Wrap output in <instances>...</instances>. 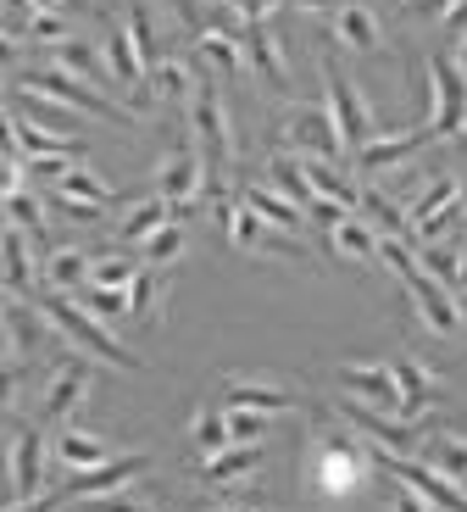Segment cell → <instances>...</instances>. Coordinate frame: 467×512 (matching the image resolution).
<instances>
[{
	"label": "cell",
	"instance_id": "obj_1",
	"mask_svg": "<svg viewBox=\"0 0 467 512\" xmlns=\"http://www.w3.org/2000/svg\"><path fill=\"white\" fill-rule=\"evenodd\" d=\"M367 462H379V451L367 446L362 435H345V429H323L306 440V490L312 496H351L367 479Z\"/></svg>",
	"mask_w": 467,
	"mask_h": 512
},
{
	"label": "cell",
	"instance_id": "obj_2",
	"mask_svg": "<svg viewBox=\"0 0 467 512\" xmlns=\"http://www.w3.org/2000/svg\"><path fill=\"white\" fill-rule=\"evenodd\" d=\"M34 307L51 318V329L56 334H67L84 357H101V362H117V368H139L134 362V351L117 340V334H106V318H95V312L78 301V295H67V290H45L39 284V295H34Z\"/></svg>",
	"mask_w": 467,
	"mask_h": 512
},
{
	"label": "cell",
	"instance_id": "obj_3",
	"mask_svg": "<svg viewBox=\"0 0 467 512\" xmlns=\"http://www.w3.org/2000/svg\"><path fill=\"white\" fill-rule=\"evenodd\" d=\"M17 90L23 95H51V101L73 106V112L95 117V123L134 128V112H128V106L106 101V90H89L84 78H73L67 67H23V73H17Z\"/></svg>",
	"mask_w": 467,
	"mask_h": 512
},
{
	"label": "cell",
	"instance_id": "obj_4",
	"mask_svg": "<svg viewBox=\"0 0 467 512\" xmlns=\"http://www.w3.org/2000/svg\"><path fill=\"white\" fill-rule=\"evenodd\" d=\"M323 106H329L334 128H340L345 151H362L367 140H379V123H373V112H367L362 90H356L351 78H345V67L334 62V56H323Z\"/></svg>",
	"mask_w": 467,
	"mask_h": 512
},
{
	"label": "cell",
	"instance_id": "obj_5",
	"mask_svg": "<svg viewBox=\"0 0 467 512\" xmlns=\"http://www.w3.org/2000/svg\"><path fill=\"white\" fill-rule=\"evenodd\" d=\"M429 140H456L467 134V73L456 56H429Z\"/></svg>",
	"mask_w": 467,
	"mask_h": 512
},
{
	"label": "cell",
	"instance_id": "obj_6",
	"mask_svg": "<svg viewBox=\"0 0 467 512\" xmlns=\"http://www.w3.org/2000/svg\"><path fill=\"white\" fill-rule=\"evenodd\" d=\"M334 418L345 423V429H356V435L367 440L373 451H417L423 446V423H401V418H390V412H373V407H362V401H334Z\"/></svg>",
	"mask_w": 467,
	"mask_h": 512
},
{
	"label": "cell",
	"instance_id": "obj_7",
	"mask_svg": "<svg viewBox=\"0 0 467 512\" xmlns=\"http://www.w3.org/2000/svg\"><path fill=\"white\" fill-rule=\"evenodd\" d=\"M156 195H167V201L178 206V218L195 206V195H206V156H201V145H195V134L167 145L162 167H156Z\"/></svg>",
	"mask_w": 467,
	"mask_h": 512
},
{
	"label": "cell",
	"instance_id": "obj_8",
	"mask_svg": "<svg viewBox=\"0 0 467 512\" xmlns=\"http://www.w3.org/2000/svg\"><path fill=\"white\" fill-rule=\"evenodd\" d=\"M379 468L390 479H401V485H412L423 501H434V512H467V490L456 485V479H445L440 468H429L423 457H412V451H379Z\"/></svg>",
	"mask_w": 467,
	"mask_h": 512
},
{
	"label": "cell",
	"instance_id": "obj_9",
	"mask_svg": "<svg viewBox=\"0 0 467 512\" xmlns=\"http://www.w3.org/2000/svg\"><path fill=\"white\" fill-rule=\"evenodd\" d=\"M284 145L295 156H317V162H334V167L351 156L340 140V128H334V117H329V106H295L284 117Z\"/></svg>",
	"mask_w": 467,
	"mask_h": 512
},
{
	"label": "cell",
	"instance_id": "obj_10",
	"mask_svg": "<svg viewBox=\"0 0 467 512\" xmlns=\"http://www.w3.org/2000/svg\"><path fill=\"white\" fill-rule=\"evenodd\" d=\"M340 390L351 401H362V407H373V412H390V418H401L406 412V396H401V384H395V368L390 362H345L340 373ZM406 423V418H401Z\"/></svg>",
	"mask_w": 467,
	"mask_h": 512
},
{
	"label": "cell",
	"instance_id": "obj_11",
	"mask_svg": "<svg viewBox=\"0 0 467 512\" xmlns=\"http://www.w3.org/2000/svg\"><path fill=\"white\" fill-rule=\"evenodd\" d=\"M145 468H151V457H145V451H128V457H112V462H101V468L73 474L62 490L73 501H84V496H117V490H128L139 474H145Z\"/></svg>",
	"mask_w": 467,
	"mask_h": 512
},
{
	"label": "cell",
	"instance_id": "obj_12",
	"mask_svg": "<svg viewBox=\"0 0 467 512\" xmlns=\"http://www.w3.org/2000/svg\"><path fill=\"white\" fill-rule=\"evenodd\" d=\"M51 334L56 329H51V318H45V312L28 307V301H12V307H6V368H28Z\"/></svg>",
	"mask_w": 467,
	"mask_h": 512
},
{
	"label": "cell",
	"instance_id": "obj_13",
	"mask_svg": "<svg viewBox=\"0 0 467 512\" xmlns=\"http://www.w3.org/2000/svg\"><path fill=\"white\" fill-rule=\"evenodd\" d=\"M45 479V435L34 423H12V496L6 501H34Z\"/></svg>",
	"mask_w": 467,
	"mask_h": 512
},
{
	"label": "cell",
	"instance_id": "obj_14",
	"mask_svg": "<svg viewBox=\"0 0 467 512\" xmlns=\"http://www.w3.org/2000/svg\"><path fill=\"white\" fill-rule=\"evenodd\" d=\"M89 390H95L89 362H56L51 379H45V390H39V412H45V418H67Z\"/></svg>",
	"mask_w": 467,
	"mask_h": 512
},
{
	"label": "cell",
	"instance_id": "obj_15",
	"mask_svg": "<svg viewBox=\"0 0 467 512\" xmlns=\"http://www.w3.org/2000/svg\"><path fill=\"white\" fill-rule=\"evenodd\" d=\"M329 34L345 51H384V28H379V17H373V6H362V0H340V6H334Z\"/></svg>",
	"mask_w": 467,
	"mask_h": 512
},
{
	"label": "cell",
	"instance_id": "obj_16",
	"mask_svg": "<svg viewBox=\"0 0 467 512\" xmlns=\"http://www.w3.org/2000/svg\"><path fill=\"white\" fill-rule=\"evenodd\" d=\"M395 384H401V396H406V423H429L434 401H440V373H429L417 357H395Z\"/></svg>",
	"mask_w": 467,
	"mask_h": 512
},
{
	"label": "cell",
	"instance_id": "obj_17",
	"mask_svg": "<svg viewBox=\"0 0 467 512\" xmlns=\"http://www.w3.org/2000/svg\"><path fill=\"white\" fill-rule=\"evenodd\" d=\"M290 384L278 379H251V373H234V379H223V407H251V412H284L290 407Z\"/></svg>",
	"mask_w": 467,
	"mask_h": 512
},
{
	"label": "cell",
	"instance_id": "obj_18",
	"mask_svg": "<svg viewBox=\"0 0 467 512\" xmlns=\"http://www.w3.org/2000/svg\"><path fill=\"white\" fill-rule=\"evenodd\" d=\"M178 218V206L167 201V195H145V201H128L123 218H117V240L123 245H145L156 229H167V223Z\"/></svg>",
	"mask_w": 467,
	"mask_h": 512
},
{
	"label": "cell",
	"instance_id": "obj_19",
	"mask_svg": "<svg viewBox=\"0 0 467 512\" xmlns=\"http://www.w3.org/2000/svg\"><path fill=\"white\" fill-rule=\"evenodd\" d=\"M245 62L256 67V73L267 78V84H278V90L290 95V67H284V45H278V34L267 23H245Z\"/></svg>",
	"mask_w": 467,
	"mask_h": 512
},
{
	"label": "cell",
	"instance_id": "obj_20",
	"mask_svg": "<svg viewBox=\"0 0 467 512\" xmlns=\"http://www.w3.org/2000/svg\"><path fill=\"white\" fill-rule=\"evenodd\" d=\"M240 62H245V34H234V28L195 34V67H206V73H240Z\"/></svg>",
	"mask_w": 467,
	"mask_h": 512
},
{
	"label": "cell",
	"instance_id": "obj_21",
	"mask_svg": "<svg viewBox=\"0 0 467 512\" xmlns=\"http://www.w3.org/2000/svg\"><path fill=\"white\" fill-rule=\"evenodd\" d=\"M412 457H423L429 468H440L445 479L467 485V435H451V429H429V435H423V446H417Z\"/></svg>",
	"mask_w": 467,
	"mask_h": 512
},
{
	"label": "cell",
	"instance_id": "obj_22",
	"mask_svg": "<svg viewBox=\"0 0 467 512\" xmlns=\"http://www.w3.org/2000/svg\"><path fill=\"white\" fill-rule=\"evenodd\" d=\"M417 145H429V128H412V134H379V140H367L362 151L351 156V162L362 167V173H384V167L406 162Z\"/></svg>",
	"mask_w": 467,
	"mask_h": 512
},
{
	"label": "cell",
	"instance_id": "obj_23",
	"mask_svg": "<svg viewBox=\"0 0 467 512\" xmlns=\"http://www.w3.org/2000/svg\"><path fill=\"white\" fill-rule=\"evenodd\" d=\"M240 201L251 206V212H262V218L273 223V229H290V234H295V229L306 223V206L295 201V195H284L278 184H273V190H267V184H245Z\"/></svg>",
	"mask_w": 467,
	"mask_h": 512
},
{
	"label": "cell",
	"instance_id": "obj_24",
	"mask_svg": "<svg viewBox=\"0 0 467 512\" xmlns=\"http://www.w3.org/2000/svg\"><path fill=\"white\" fill-rule=\"evenodd\" d=\"M39 268H45V262H34V251H28V234L12 229V234H6V290H12V301L39 295Z\"/></svg>",
	"mask_w": 467,
	"mask_h": 512
},
{
	"label": "cell",
	"instance_id": "obj_25",
	"mask_svg": "<svg viewBox=\"0 0 467 512\" xmlns=\"http://www.w3.org/2000/svg\"><path fill=\"white\" fill-rule=\"evenodd\" d=\"M356 212H362V218L373 223L379 234H395V240H417L412 212H401V206H395L390 195L379 190V184H362V201H356Z\"/></svg>",
	"mask_w": 467,
	"mask_h": 512
},
{
	"label": "cell",
	"instance_id": "obj_26",
	"mask_svg": "<svg viewBox=\"0 0 467 512\" xmlns=\"http://www.w3.org/2000/svg\"><path fill=\"white\" fill-rule=\"evenodd\" d=\"M51 457H62L73 474H84V468H101V462H112V446H106L101 435H89V429H62V435L51 440Z\"/></svg>",
	"mask_w": 467,
	"mask_h": 512
},
{
	"label": "cell",
	"instance_id": "obj_27",
	"mask_svg": "<svg viewBox=\"0 0 467 512\" xmlns=\"http://www.w3.org/2000/svg\"><path fill=\"white\" fill-rule=\"evenodd\" d=\"M201 474L212 479V485H245L251 474H262V446H228V451H217V457L201 462Z\"/></svg>",
	"mask_w": 467,
	"mask_h": 512
},
{
	"label": "cell",
	"instance_id": "obj_28",
	"mask_svg": "<svg viewBox=\"0 0 467 512\" xmlns=\"http://www.w3.org/2000/svg\"><path fill=\"white\" fill-rule=\"evenodd\" d=\"M89 262H95L89 251H45L39 284H45V290H67V295H78V290L89 284Z\"/></svg>",
	"mask_w": 467,
	"mask_h": 512
},
{
	"label": "cell",
	"instance_id": "obj_29",
	"mask_svg": "<svg viewBox=\"0 0 467 512\" xmlns=\"http://www.w3.org/2000/svg\"><path fill=\"white\" fill-rule=\"evenodd\" d=\"M379 240H384V234L373 229V223H367L362 212H351V218H345L340 229H329L334 256H356V262H373V256H379Z\"/></svg>",
	"mask_w": 467,
	"mask_h": 512
},
{
	"label": "cell",
	"instance_id": "obj_30",
	"mask_svg": "<svg viewBox=\"0 0 467 512\" xmlns=\"http://www.w3.org/2000/svg\"><path fill=\"white\" fill-rule=\"evenodd\" d=\"M51 56H56V62H62L73 78H84V84H95V90L112 95V84H106V67H101L106 51H95V45H84V39H62Z\"/></svg>",
	"mask_w": 467,
	"mask_h": 512
},
{
	"label": "cell",
	"instance_id": "obj_31",
	"mask_svg": "<svg viewBox=\"0 0 467 512\" xmlns=\"http://www.w3.org/2000/svg\"><path fill=\"white\" fill-rule=\"evenodd\" d=\"M162 295H167V268H139V279L128 284V307L139 323H162Z\"/></svg>",
	"mask_w": 467,
	"mask_h": 512
},
{
	"label": "cell",
	"instance_id": "obj_32",
	"mask_svg": "<svg viewBox=\"0 0 467 512\" xmlns=\"http://www.w3.org/2000/svg\"><path fill=\"white\" fill-rule=\"evenodd\" d=\"M190 446H195V457H217V451H228V407H212L206 401L201 412H195V423H190Z\"/></svg>",
	"mask_w": 467,
	"mask_h": 512
},
{
	"label": "cell",
	"instance_id": "obj_33",
	"mask_svg": "<svg viewBox=\"0 0 467 512\" xmlns=\"http://www.w3.org/2000/svg\"><path fill=\"white\" fill-rule=\"evenodd\" d=\"M151 84H156V95H162V101H195L201 73H195L184 56H162V62H156V73H151Z\"/></svg>",
	"mask_w": 467,
	"mask_h": 512
},
{
	"label": "cell",
	"instance_id": "obj_34",
	"mask_svg": "<svg viewBox=\"0 0 467 512\" xmlns=\"http://www.w3.org/2000/svg\"><path fill=\"white\" fill-rule=\"evenodd\" d=\"M51 190H56V195H67V201H89V206H101V212L117 201V190L101 179V173H89V167H73V173H67L62 184H51Z\"/></svg>",
	"mask_w": 467,
	"mask_h": 512
},
{
	"label": "cell",
	"instance_id": "obj_35",
	"mask_svg": "<svg viewBox=\"0 0 467 512\" xmlns=\"http://www.w3.org/2000/svg\"><path fill=\"white\" fill-rule=\"evenodd\" d=\"M451 201H462V179H445V173H434L429 190H417V201H412V229H423L429 218H440Z\"/></svg>",
	"mask_w": 467,
	"mask_h": 512
},
{
	"label": "cell",
	"instance_id": "obj_36",
	"mask_svg": "<svg viewBox=\"0 0 467 512\" xmlns=\"http://www.w3.org/2000/svg\"><path fill=\"white\" fill-rule=\"evenodd\" d=\"M417 262H423V268H429L445 290H456V273H462V245H456V240H429V245H417Z\"/></svg>",
	"mask_w": 467,
	"mask_h": 512
},
{
	"label": "cell",
	"instance_id": "obj_37",
	"mask_svg": "<svg viewBox=\"0 0 467 512\" xmlns=\"http://www.w3.org/2000/svg\"><path fill=\"white\" fill-rule=\"evenodd\" d=\"M178 256H184V223H178V218L139 245V262H145V268H173Z\"/></svg>",
	"mask_w": 467,
	"mask_h": 512
},
{
	"label": "cell",
	"instance_id": "obj_38",
	"mask_svg": "<svg viewBox=\"0 0 467 512\" xmlns=\"http://www.w3.org/2000/svg\"><path fill=\"white\" fill-rule=\"evenodd\" d=\"M251 251L256 256H278V262H295V268H306V262H312V251H306L290 229H273V223H262V234H256Z\"/></svg>",
	"mask_w": 467,
	"mask_h": 512
},
{
	"label": "cell",
	"instance_id": "obj_39",
	"mask_svg": "<svg viewBox=\"0 0 467 512\" xmlns=\"http://www.w3.org/2000/svg\"><path fill=\"white\" fill-rule=\"evenodd\" d=\"M273 429V412H251V407H228V446H262Z\"/></svg>",
	"mask_w": 467,
	"mask_h": 512
},
{
	"label": "cell",
	"instance_id": "obj_40",
	"mask_svg": "<svg viewBox=\"0 0 467 512\" xmlns=\"http://www.w3.org/2000/svg\"><path fill=\"white\" fill-rule=\"evenodd\" d=\"M78 301H84L95 318H106V323H123V318H134V307H128V290H106V284H84L78 290Z\"/></svg>",
	"mask_w": 467,
	"mask_h": 512
},
{
	"label": "cell",
	"instance_id": "obj_41",
	"mask_svg": "<svg viewBox=\"0 0 467 512\" xmlns=\"http://www.w3.org/2000/svg\"><path fill=\"white\" fill-rule=\"evenodd\" d=\"M145 262H128V256H95L89 262V284H106V290H128L139 279Z\"/></svg>",
	"mask_w": 467,
	"mask_h": 512
},
{
	"label": "cell",
	"instance_id": "obj_42",
	"mask_svg": "<svg viewBox=\"0 0 467 512\" xmlns=\"http://www.w3.org/2000/svg\"><path fill=\"white\" fill-rule=\"evenodd\" d=\"M6 218H12V229H23L28 240H34V234L45 229V218H39V201H34V190H12V195H6Z\"/></svg>",
	"mask_w": 467,
	"mask_h": 512
},
{
	"label": "cell",
	"instance_id": "obj_43",
	"mask_svg": "<svg viewBox=\"0 0 467 512\" xmlns=\"http://www.w3.org/2000/svg\"><path fill=\"white\" fill-rule=\"evenodd\" d=\"M78 507H84V512H151V507H145V501L123 496V490H117V496H84V501H78Z\"/></svg>",
	"mask_w": 467,
	"mask_h": 512
},
{
	"label": "cell",
	"instance_id": "obj_44",
	"mask_svg": "<svg viewBox=\"0 0 467 512\" xmlns=\"http://www.w3.org/2000/svg\"><path fill=\"white\" fill-rule=\"evenodd\" d=\"M390 512H434V501H423L412 485H401V479H390Z\"/></svg>",
	"mask_w": 467,
	"mask_h": 512
},
{
	"label": "cell",
	"instance_id": "obj_45",
	"mask_svg": "<svg viewBox=\"0 0 467 512\" xmlns=\"http://www.w3.org/2000/svg\"><path fill=\"white\" fill-rule=\"evenodd\" d=\"M228 6H234L245 23H267V17H273L278 6H290V0H228Z\"/></svg>",
	"mask_w": 467,
	"mask_h": 512
},
{
	"label": "cell",
	"instance_id": "obj_46",
	"mask_svg": "<svg viewBox=\"0 0 467 512\" xmlns=\"http://www.w3.org/2000/svg\"><path fill=\"white\" fill-rule=\"evenodd\" d=\"M51 195V206H62L67 218H78V223H95L101 218V206H89V201H67V195H56V190H45Z\"/></svg>",
	"mask_w": 467,
	"mask_h": 512
},
{
	"label": "cell",
	"instance_id": "obj_47",
	"mask_svg": "<svg viewBox=\"0 0 467 512\" xmlns=\"http://www.w3.org/2000/svg\"><path fill=\"white\" fill-rule=\"evenodd\" d=\"M445 34H451V39H467V0H456L451 12H445Z\"/></svg>",
	"mask_w": 467,
	"mask_h": 512
},
{
	"label": "cell",
	"instance_id": "obj_48",
	"mask_svg": "<svg viewBox=\"0 0 467 512\" xmlns=\"http://www.w3.org/2000/svg\"><path fill=\"white\" fill-rule=\"evenodd\" d=\"M456 0H412V6H406V12H417V17H434V12H451Z\"/></svg>",
	"mask_w": 467,
	"mask_h": 512
},
{
	"label": "cell",
	"instance_id": "obj_49",
	"mask_svg": "<svg viewBox=\"0 0 467 512\" xmlns=\"http://www.w3.org/2000/svg\"><path fill=\"white\" fill-rule=\"evenodd\" d=\"M290 6H301V12H334L340 0H290Z\"/></svg>",
	"mask_w": 467,
	"mask_h": 512
},
{
	"label": "cell",
	"instance_id": "obj_50",
	"mask_svg": "<svg viewBox=\"0 0 467 512\" xmlns=\"http://www.w3.org/2000/svg\"><path fill=\"white\" fill-rule=\"evenodd\" d=\"M456 295H467V256H462V273H456Z\"/></svg>",
	"mask_w": 467,
	"mask_h": 512
},
{
	"label": "cell",
	"instance_id": "obj_51",
	"mask_svg": "<svg viewBox=\"0 0 467 512\" xmlns=\"http://www.w3.org/2000/svg\"><path fill=\"white\" fill-rule=\"evenodd\" d=\"M206 512H240V507H234V501H212Z\"/></svg>",
	"mask_w": 467,
	"mask_h": 512
},
{
	"label": "cell",
	"instance_id": "obj_52",
	"mask_svg": "<svg viewBox=\"0 0 467 512\" xmlns=\"http://www.w3.org/2000/svg\"><path fill=\"white\" fill-rule=\"evenodd\" d=\"M34 6H45V12H62L67 0H34Z\"/></svg>",
	"mask_w": 467,
	"mask_h": 512
},
{
	"label": "cell",
	"instance_id": "obj_53",
	"mask_svg": "<svg viewBox=\"0 0 467 512\" xmlns=\"http://www.w3.org/2000/svg\"><path fill=\"white\" fill-rule=\"evenodd\" d=\"M456 67H462V73H467V39H462V51H456Z\"/></svg>",
	"mask_w": 467,
	"mask_h": 512
},
{
	"label": "cell",
	"instance_id": "obj_54",
	"mask_svg": "<svg viewBox=\"0 0 467 512\" xmlns=\"http://www.w3.org/2000/svg\"><path fill=\"white\" fill-rule=\"evenodd\" d=\"M462 312H467V295H462Z\"/></svg>",
	"mask_w": 467,
	"mask_h": 512
}]
</instances>
